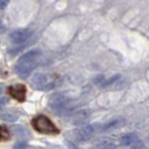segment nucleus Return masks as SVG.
I'll return each instance as SVG.
<instances>
[{
	"mask_svg": "<svg viewBox=\"0 0 149 149\" xmlns=\"http://www.w3.org/2000/svg\"><path fill=\"white\" fill-rule=\"evenodd\" d=\"M33 128L39 134H60L58 128L52 122V120L44 114H38L31 120Z\"/></svg>",
	"mask_w": 149,
	"mask_h": 149,
	"instance_id": "f257e3e1",
	"label": "nucleus"
},
{
	"mask_svg": "<svg viewBox=\"0 0 149 149\" xmlns=\"http://www.w3.org/2000/svg\"><path fill=\"white\" fill-rule=\"evenodd\" d=\"M49 107L58 116H66L72 110L70 99L62 93H55L49 97Z\"/></svg>",
	"mask_w": 149,
	"mask_h": 149,
	"instance_id": "f03ea898",
	"label": "nucleus"
},
{
	"mask_svg": "<svg viewBox=\"0 0 149 149\" xmlns=\"http://www.w3.org/2000/svg\"><path fill=\"white\" fill-rule=\"evenodd\" d=\"M31 85L38 90H48L53 86V83L49 82L48 80V76L42 73H36V74L33 75L31 80Z\"/></svg>",
	"mask_w": 149,
	"mask_h": 149,
	"instance_id": "7ed1b4c3",
	"label": "nucleus"
},
{
	"mask_svg": "<svg viewBox=\"0 0 149 149\" xmlns=\"http://www.w3.org/2000/svg\"><path fill=\"white\" fill-rule=\"evenodd\" d=\"M33 33L30 29L27 28H22V29H17L13 31L10 34V40L13 44H25L30 37H31Z\"/></svg>",
	"mask_w": 149,
	"mask_h": 149,
	"instance_id": "20e7f679",
	"label": "nucleus"
},
{
	"mask_svg": "<svg viewBox=\"0 0 149 149\" xmlns=\"http://www.w3.org/2000/svg\"><path fill=\"white\" fill-rule=\"evenodd\" d=\"M8 93L10 97L17 100L18 102H24L26 100L27 89L24 84H15L8 88Z\"/></svg>",
	"mask_w": 149,
	"mask_h": 149,
	"instance_id": "39448f33",
	"label": "nucleus"
},
{
	"mask_svg": "<svg viewBox=\"0 0 149 149\" xmlns=\"http://www.w3.org/2000/svg\"><path fill=\"white\" fill-rule=\"evenodd\" d=\"M94 127L91 126V125H86V126H81V127L76 128L73 134H74L75 138L80 141H85V140H89L90 138L93 136L94 134Z\"/></svg>",
	"mask_w": 149,
	"mask_h": 149,
	"instance_id": "423d86ee",
	"label": "nucleus"
},
{
	"mask_svg": "<svg viewBox=\"0 0 149 149\" xmlns=\"http://www.w3.org/2000/svg\"><path fill=\"white\" fill-rule=\"evenodd\" d=\"M40 55H42V53H40V51H38V49L29 51V52H27L26 54H24L22 57L18 60V63H28V64L38 65Z\"/></svg>",
	"mask_w": 149,
	"mask_h": 149,
	"instance_id": "0eeeda50",
	"label": "nucleus"
},
{
	"mask_svg": "<svg viewBox=\"0 0 149 149\" xmlns=\"http://www.w3.org/2000/svg\"><path fill=\"white\" fill-rule=\"evenodd\" d=\"M36 66H37V65L28 64V63H18V64L16 65L15 70H16V72H17V74L20 75L22 77H27Z\"/></svg>",
	"mask_w": 149,
	"mask_h": 149,
	"instance_id": "6e6552de",
	"label": "nucleus"
},
{
	"mask_svg": "<svg viewBox=\"0 0 149 149\" xmlns=\"http://www.w3.org/2000/svg\"><path fill=\"white\" fill-rule=\"evenodd\" d=\"M90 117V110L88 109H82L74 113L73 116V123L75 125H83Z\"/></svg>",
	"mask_w": 149,
	"mask_h": 149,
	"instance_id": "1a4fd4ad",
	"label": "nucleus"
},
{
	"mask_svg": "<svg viewBox=\"0 0 149 149\" xmlns=\"http://www.w3.org/2000/svg\"><path fill=\"white\" fill-rule=\"evenodd\" d=\"M122 125H125V119L122 118H116V119H111L110 121H108L107 123H104L102 126V131H110L113 129H118Z\"/></svg>",
	"mask_w": 149,
	"mask_h": 149,
	"instance_id": "9d476101",
	"label": "nucleus"
},
{
	"mask_svg": "<svg viewBox=\"0 0 149 149\" xmlns=\"http://www.w3.org/2000/svg\"><path fill=\"white\" fill-rule=\"evenodd\" d=\"M94 147L95 149H116V143L111 139L104 138V139H100L95 141Z\"/></svg>",
	"mask_w": 149,
	"mask_h": 149,
	"instance_id": "9b49d317",
	"label": "nucleus"
},
{
	"mask_svg": "<svg viewBox=\"0 0 149 149\" xmlns=\"http://www.w3.org/2000/svg\"><path fill=\"white\" fill-rule=\"evenodd\" d=\"M139 141V138L136 134H127L121 137V145L123 146H134V143Z\"/></svg>",
	"mask_w": 149,
	"mask_h": 149,
	"instance_id": "f8f14e48",
	"label": "nucleus"
},
{
	"mask_svg": "<svg viewBox=\"0 0 149 149\" xmlns=\"http://www.w3.org/2000/svg\"><path fill=\"white\" fill-rule=\"evenodd\" d=\"M17 118H18V114L11 111L3 112V113L1 114V119L5 120V121H15Z\"/></svg>",
	"mask_w": 149,
	"mask_h": 149,
	"instance_id": "ddd939ff",
	"label": "nucleus"
},
{
	"mask_svg": "<svg viewBox=\"0 0 149 149\" xmlns=\"http://www.w3.org/2000/svg\"><path fill=\"white\" fill-rule=\"evenodd\" d=\"M0 138H1V141H6L10 138V134H9L8 129L3 125L1 126V129H0Z\"/></svg>",
	"mask_w": 149,
	"mask_h": 149,
	"instance_id": "4468645a",
	"label": "nucleus"
},
{
	"mask_svg": "<svg viewBox=\"0 0 149 149\" xmlns=\"http://www.w3.org/2000/svg\"><path fill=\"white\" fill-rule=\"evenodd\" d=\"M120 77V75L119 74H117V75H113V76H111L110 79H108V80H104V82L102 83V86H109V85H111V84H113V83H116L117 82V80Z\"/></svg>",
	"mask_w": 149,
	"mask_h": 149,
	"instance_id": "2eb2a0df",
	"label": "nucleus"
},
{
	"mask_svg": "<svg viewBox=\"0 0 149 149\" xmlns=\"http://www.w3.org/2000/svg\"><path fill=\"white\" fill-rule=\"evenodd\" d=\"M132 149H146V146L141 141H138L132 146Z\"/></svg>",
	"mask_w": 149,
	"mask_h": 149,
	"instance_id": "dca6fc26",
	"label": "nucleus"
},
{
	"mask_svg": "<svg viewBox=\"0 0 149 149\" xmlns=\"http://www.w3.org/2000/svg\"><path fill=\"white\" fill-rule=\"evenodd\" d=\"M103 82H104V77H103V75H99L97 77L94 79V83H95V84H102Z\"/></svg>",
	"mask_w": 149,
	"mask_h": 149,
	"instance_id": "f3484780",
	"label": "nucleus"
},
{
	"mask_svg": "<svg viewBox=\"0 0 149 149\" xmlns=\"http://www.w3.org/2000/svg\"><path fill=\"white\" fill-rule=\"evenodd\" d=\"M8 1H9V0H1V10H3V9H5L6 5L8 3Z\"/></svg>",
	"mask_w": 149,
	"mask_h": 149,
	"instance_id": "a211bd4d",
	"label": "nucleus"
},
{
	"mask_svg": "<svg viewBox=\"0 0 149 149\" xmlns=\"http://www.w3.org/2000/svg\"><path fill=\"white\" fill-rule=\"evenodd\" d=\"M24 147H25L24 143H18V145H16V149H24Z\"/></svg>",
	"mask_w": 149,
	"mask_h": 149,
	"instance_id": "6ab92c4d",
	"label": "nucleus"
}]
</instances>
